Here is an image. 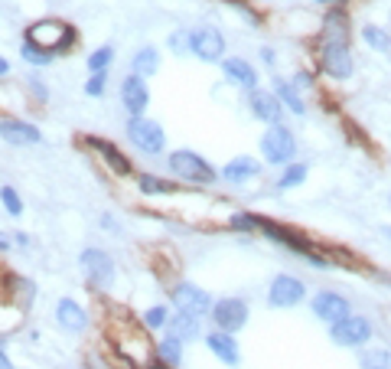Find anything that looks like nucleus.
Returning <instances> with one entry per match:
<instances>
[{
  "label": "nucleus",
  "instance_id": "obj_1",
  "mask_svg": "<svg viewBox=\"0 0 391 369\" xmlns=\"http://www.w3.org/2000/svg\"><path fill=\"white\" fill-rule=\"evenodd\" d=\"M26 43L46 49V53H62L75 43V30L69 24H62L56 16H46V20H36V24L26 30Z\"/></svg>",
  "mask_w": 391,
  "mask_h": 369
},
{
  "label": "nucleus",
  "instance_id": "obj_5",
  "mask_svg": "<svg viewBox=\"0 0 391 369\" xmlns=\"http://www.w3.org/2000/svg\"><path fill=\"white\" fill-rule=\"evenodd\" d=\"M144 330H147L144 323H127V327H124V333H115V340H118V353H121L127 363L140 366V369L147 366L144 360L150 356V340H147Z\"/></svg>",
  "mask_w": 391,
  "mask_h": 369
},
{
  "label": "nucleus",
  "instance_id": "obj_42",
  "mask_svg": "<svg viewBox=\"0 0 391 369\" xmlns=\"http://www.w3.org/2000/svg\"><path fill=\"white\" fill-rule=\"evenodd\" d=\"M10 238H14V236H4V232H0V252H7V248L14 246V242H10Z\"/></svg>",
  "mask_w": 391,
  "mask_h": 369
},
{
  "label": "nucleus",
  "instance_id": "obj_10",
  "mask_svg": "<svg viewBox=\"0 0 391 369\" xmlns=\"http://www.w3.org/2000/svg\"><path fill=\"white\" fill-rule=\"evenodd\" d=\"M189 53L202 62H222L225 56V36L212 26H199L189 33Z\"/></svg>",
  "mask_w": 391,
  "mask_h": 369
},
{
  "label": "nucleus",
  "instance_id": "obj_22",
  "mask_svg": "<svg viewBox=\"0 0 391 369\" xmlns=\"http://www.w3.org/2000/svg\"><path fill=\"white\" fill-rule=\"evenodd\" d=\"M258 173H261V163L254 161V157H235V161L222 170V177L231 180V183H245V180L258 177Z\"/></svg>",
  "mask_w": 391,
  "mask_h": 369
},
{
  "label": "nucleus",
  "instance_id": "obj_32",
  "mask_svg": "<svg viewBox=\"0 0 391 369\" xmlns=\"http://www.w3.org/2000/svg\"><path fill=\"white\" fill-rule=\"evenodd\" d=\"M20 56H24L30 66H49V62H53V53L33 46V43H24V46H20Z\"/></svg>",
  "mask_w": 391,
  "mask_h": 369
},
{
  "label": "nucleus",
  "instance_id": "obj_23",
  "mask_svg": "<svg viewBox=\"0 0 391 369\" xmlns=\"http://www.w3.org/2000/svg\"><path fill=\"white\" fill-rule=\"evenodd\" d=\"M199 317L196 314H183V310H177V317H170V333L173 337H179L186 343V340H196L199 337Z\"/></svg>",
  "mask_w": 391,
  "mask_h": 369
},
{
  "label": "nucleus",
  "instance_id": "obj_4",
  "mask_svg": "<svg viewBox=\"0 0 391 369\" xmlns=\"http://www.w3.org/2000/svg\"><path fill=\"white\" fill-rule=\"evenodd\" d=\"M127 141L137 147V151H144V154H160L163 144H167V134H163V128L157 121H150V118H130Z\"/></svg>",
  "mask_w": 391,
  "mask_h": 369
},
{
  "label": "nucleus",
  "instance_id": "obj_36",
  "mask_svg": "<svg viewBox=\"0 0 391 369\" xmlns=\"http://www.w3.org/2000/svg\"><path fill=\"white\" fill-rule=\"evenodd\" d=\"M170 49H173V53H179V56H186L189 53V33H173V36H170Z\"/></svg>",
  "mask_w": 391,
  "mask_h": 369
},
{
  "label": "nucleus",
  "instance_id": "obj_6",
  "mask_svg": "<svg viewBox=\"0 0 391 369\" xmlns=\"http://www.w3.org/2000/svg\"><path fill=\"white\" fill-rule=\"evenodd\" d=\"M320 66L326 76L333 79H349L355 72V59H353V49H349V43H326L323 39V46H320Z\"/></svg>",
  "mask_w": 391,
  "mask_h": 369
},
{
  "label": "nucleus",
  "instance_id": "obj_43",
  "mask_svg": "<svg viewBox=\"0 0 391 369\" xmlns=\"http://www.w3.org/2000/svg\"><path fill=\"white\" fill-rule=\"evenodd\" d=\"M144 369H173V366H167V363H163V360H154V363H147Z\"/></svg>",
  "mask_w": 391,
  "mask_h": 369
},
{
  "label": "nucleus",
  "instance_id": "obj_44",
  "mask_svg": "<svg viewBox=\"0 0 391 369\" xmlns=\"http://www.w3.org/2000/svg\"><path fill=\"white\" fill-rule=\"evenodd\" d=\"M316 4H326V7H343L345 0H316Z\"/></svg>",
  "mask_w": 391,
  "mask_h": 369
},
{
  "label": "nucleus",
  "instance_id": "obj_18",
  "mask_svg": "<svg viewBox=\"0 0 391 369\" xmlns=\"http://www.w3.org/2000/svg\"><path fill=\"white\" fill-rule=\"evenodd\" d=\"M56 320H59L62 330H69V333L88 330V314H85V308L75 304L72 298H62L59 304H56Z\"/></svg>",
  "mask_w": 391,
  "mask_h": 369
},
{
  "label": "nucleus",
  "instance_id": "obj_34",
  "mask_svg": "<svg viewBox=\"0 0 391 369\" xmlns=\"http://www.w3.org/2000/svg\"><path fill=\"white\" fill-rule=\"evenodd\" d=\"M229 226H231L235 232H258V223H254L251 213H231Z\"/></svg>",
  "mask_w": 391,
  "mask_h": 369
},
{
  "label": "nucleus",
  "instance_id": "obj_47",
  "mask_svg": "<svg viewBox=\"0 0 391 369\" xmlns=\"http://www.w3.org/2000/svg\"><path fill=\"white\" fill-rule=\"evenodd\" d=\"M388 203H391V196H388Z\"/></svg>",
  "mask_w": 391,
  "mask_h": 369
},
{
  "label": "nucleus",
  "instance_id": "obj_14",
  "mask_svg": "<svg viewBox=\"0 0 391 369\" xmlns=\"http://www.w3.org/2000/svg\"><path fill=\"white\" fill-rule=\"evenodd\" d=\"M121 101L124 108L130 111V118H144L147 105H150V89L140 76H127L121 82Z\"/></svg>",
  "mask_w": 391,
  "mask_h": 369
},
{
  "label": "nucleus",
  "instance_id": "obj_45",
  "mask_svg": "<svg viewBox=\"0 0 391 369\" xmlns=\"http://www.w3.org/2000/svg\"><path fill=\"white\" fill-rule=\"evenodd\" d=\"M7 72H10V62L4 59V56H0V76H7Z\"/></svg>",
  "mask_w": 391,
  "mask_h": 369
},
{
  "label": "nucleus",
  "instance_id": "obj_7",
  "mask_svg": "<svg viewBox=\"0 0 391 369\" xmlns=\"http://www.w3.org/2000/svg\"><path fill=\"white\" fill-rule=\"evenodd\" d=\"M330 337L336 346H349V350H353V346H365L368 340H372V320L359 317V314H349L339 323H333Z\"/></svg>",
  "mask_w": 391,
  "mask_h": 369
},
{
  "label": "nucleus",
  "instance_id": "obj_19",
  "mask_svg": "<svg viewBox=\"0 0 391 369\" xmlns=\"http://www.w3.org/2000/svg\"><path fill=\"white\" fill-rule=\"evenodd\" d=\"M222 72L229 76L231 85H238V89H248V92H254V85H258V72H254V66H248V62L238 59V56L222 59Z\"/></svg>",
  "mask_w": 391,
  "mask_h": 369
},
{
  "label": "nucleus",
  "instance_id": "obj_17",
  "mask_svg": "<svg viewBox=\"0 0 391 369\" xmlns=\"http://www.w3.org/2000/svg\"><path fill=\"white\" fill-rule=\"evenodd\" d=\"M85 147L88 151H95V154L101 157V163H105L111 173H118V177H127L130 173V161H127V154H121L111 141H101V138H85Z\"/></svg>",
  "mask_w": 391,
  "mask_h": 369
},
{
  "label": "nucleus",
  "instance_id": "obj_24",
  "mask_svg": "<svg viewBox=\"0 0 391 369\" xmlns=\"http://www.w3.org/2000/svg\"><path fill=\"white\" fill-rule=\"evenodd\" d=\"M130 69H134V76H140V79L154 76V72L160 69V56H157V49L154 46L137 49V56L130 59Z\"/></svg>",
  "mask_w": 391,
  "mask_h": 369
},
{
  "label": "nucleus",
  "instance_id": "obj_25",
  "mask_svg": "<svg viewBox=\"0 0 391 369\" xmlns=\"http://www.w3.org/2000/svg\"><path fill=\"white\" fill-rule=\"evenodd\" d=\"M157 360H163L167 366L177 369L179 363H183V340L173 337V333H167V337L157 343Z\"/></svg>",
  "mask_w": 391,
  "mask_h": 369
},
{
  "label": "nucleus",
  "instance_id": "obj_3",
  "mask_svg": "<svg viewBox=\"0 0 391 369\" xmlns=\"http://www.w3.org/2000/svg\"><path fill=\"white\" fill-rule=\"evenodd\" d=\"M167 163L177 177L189 180V183H196V186H209V183H215V177H219L212 163H209L206 157H199L196 151H173Z\"/></svg>",
  "mask_w": 391,
  "mask_h": 369
},
{
  "label": "nucleus",
  "instance_id": "obj_38",
  "mask_svg": "<svg viewBox=\"0 0 391 369\" xmlns=\"http://www.w3.org/2000/svg\"><path fill=\"white\" fill-rule=\"evenodd\" d=\"M0 369H14V363H10V356H7V343L0 340Z\"/></svg>",
  "mask_w": 391,
  "mask_h": 369
},
{
  "label": "nucleus",
  "instance_id": "obj_2",
  "mask_svg": "<svg viewBox=\"0 0 391 369\" xmlns=\"http://www.w3.org/2000/svg\"><path fill=\"white\" fill-rule=\"evenodd\" d=\"M261 154L264 161L274 163V167H287L293 163V154H297V138L287 124H268V131L261 134Z\"/></svg>",
  "mask_w": 391,
  "mask_h": 369
},
{
  "label": "nucleus",
  "instance_id": "obj_15",
  "mask_svg": "<svg viewBox=\"0 0 391 369\" xmlns=\"http://www.w3.org/2000/svg\"><path fill=\"white\" fill-rule=\"evenodd\" d=\"M248 108H251V115L264 124H281V115H284V105L277 98L274 92H264V89H254L248 95Z\"/></svg>",
  "mask_w": 391,
  "mask_h": 369
},
{
  "label": "nucleus",
  "instance_id": "obj_26",
  "mask_svg": "<svg viewBox=\"0 0 391 369\" xmlns=\"http://www.w3.org/2000/svg\"><path fill=\"white\" fill-rule=\"evenodd\" d=\"M307 173H310V167L307 163H287L284 167V173H281V180H277V190H293V186H300L303 180H307Z\"/></svg>",
  "mask_w": 391,
  "mask_h": 369
},
{
  "label": "nucleus",
  "instance_id": "obj_29",
  "mask_svg": "<svg viewBox=\"0 0 391 369\" xmlns=\"http://www.w3.org/2000/svg\"><path fill=\"white\" fill-rule=\"evenodd\" d=\"M137 186H140V193H160V196H167V193L177 190L173 183H167V180L154 177V173H140V177H137Z\"/></svg>",
  "mask_w": 391,
  "mask_h": 369
},
{
  "label": "nucleus",
  "instance_id": "obj_9",
  "mask_svg": "<svg viewBox=\"0 0 391 369\" xmlns=\"http://www.w3.org/2000/svg\"><path fill=\"white\" fill-rule=\"evenodd\" d=\"M212 320L222 333H238L248 323V300L241 298H222L212 304Z\"/></svg>",
  "mask_w": 391,
  "mask_h": 369
},
{
  "label": "nucleus",
  "instance_id": "obj_21",
  "mask_svg": "<svg viewBox=\"0 0 391 369\" xmlns=\"http://www.w3.org/2000/svg\"><path fill=\"white\" fill-rule=\"evenodd\" d=\"M271 92L281 98V105H284L287 111H293V115H307V105H303L300 89L293 82H287V79H274V89H271Z\"/></svg>",
  "mask_w": 391,
  "mask_h": 369
},
{
  "label": "nucleus",
  "instance_id": "obj_35",
  "mask_svg": "<svg viewBox=\"0 0 391 369\" xmlns=\"http://www.w3.org/2000/svg\"><path fill=\"white\" fill-rule=\"evenodd\" d=\"M105 82H108L105 72H92V76H88V82H85V95H95V98H98V95L105 92Z\"/></svg>",
  "mask_w": 391,
  "mask_h": 369
},
{
  "label": "nucleus",
  "instance_id": "obj_27",
  "mask_svg": "<svg viewBox=\"0 0 391 369\" xmlns=\"http://www.w3.org/2000/svg\"><path fill=\"white\" fill-rule=\"evenodd\" d=\"M362 39H365L372 49H378V53H391V36H388V30H382V26H375V24L362 26Z\"/></svg>",
  "mask_w": 391,
  "mask_h": 369
},
{
  "label": "nucleus",
  "instance_id": "obj_28",
  "mask_svg": "<svg viewBox=\"0 0 391 369\" xmlns=\"http://www.w3.org/2000/svg\"><path fill=\"white\" fill-rule=\"evenodd\" d=\"M362 369H388L391 366V353L385 350V346H372V350H365L362 353Z\"/></svg>",
  "mask_w": 391,
  "mask_h": 369
},
{
  "label": "nucleus",
  "instance_id": "obj_12",
  "mask_svg": "<svg viewBox=\"0 0 391 369\" xmlns=\"http://www.w3.org/2000/svg\"><path fill=\"white\" fill-rule=\"evenodd\" d=\"M170 300H173V308L177 310H183V314H196V317L209 314L212 304H215V300L196 285H177L173 291H170Z\"/></svg>",
  "mask_w": 391,
  "mask_h": 369
},
{
  "label": "nucleus",
  "instance_id": "obj_30",
  "mask_svg": "<svg viewBox=\"0 0 391 369\" xmlns=\"http://www.w3.org/2000/svg\"><path fill=\"white\" fill-rule=\"evenodd\" d=\"M0 203L10 216H24V200H20V193L14 186H0Z\"/></svg>",
  "mask_w": 391,
  "mask_h": 369
},
{
  "label": "nucleus",
  "instance_id": "obj_33",
  "mask_svg": "<svg viewBox=\"0 0 391 369\" xmlns=\"http://www.w3.org/2000/svg\"><path fill=\"white\" fill-rule=\"evenodd\" d=\"M140 323L147 330H157V327H167V308H150L140 314Z\"/></svg>",
  "mask_w": 391,
  "mask_h": 369
},
{
  "label": "nucleus",
  "instance_id": "obj_37",
  "mask_svg": "<svg viewBox=\"0 0 391 369\" xmlns=\"http://www.w3.org/2000/svg\"><path fill=\"white\" fill-rule=\"evenodd\" d=\"M26 82H30V92H33V95H36V98H39V101H46V98H49V92H46V85H43V79L30 76V79H26Z\"/></svg>",
  "mask_w": 391,
  "mask_h": 369
},
{
  "label": "nucleus",
  "instance_id": "obj_13",
  "mask_svg": "<svg viewBox=\"0 0 391 369\" xmlns=\"http://www.w3.org/2000/svg\"><path fill=\"white\" fill-rule=\"evenodd\" d=\"M310 308H313V317H320V320L330 323V327H333V323H339L343 317L353 314V304H349L343 294H336V291H320Z\"/></svg>",
  "mask_w": 391,
  "mask_h": 369
},
{
  "label": "nucleus",
  "instance_id": "obj_48",
  "mask_svg": "<svg viewBox=\"0 0 391 369\" xmlns=\"http://www.w3.org/2000/svg\"><path fill=\"white\" fill-rule=\"evenodd\" d=\"M388 369H391V366H388Z\"/></svg>",
  "mask_w": 391,
  "mask_h": 369
},
{
  "label": "nucleus",
  "instance_id": "obj_31",
  "mask_svg": "<svg viewBox=\"0 0 391 369\" xmlns=\"http://www.w3.org/2000/svg\"><path fill=\"white\" fill-rule=\"evenodd\" d=\"M111 59H115V49H111V46H98L92 56H88V72H105L108 66H111Z\"/></svg>",
  "mask_w": 391,
  "mask_h": 369
},
{
  "label": "nucleus",
  "instance_id": "obj_8",
  "mask_svg": "<svg viewBox=\"0 0 391 369\" xmlns=\"http://www.w3.org/2000/svg\"><path fill=\"white\" fill-rule=\"evenodd\" d=\"M78 262H82V271H85V278L92 281V288H98V291L111 288V281H115V262H111L108 252H101V248H85Z\"/></svg>",
  "mask_w": 391,
  "mask_h": 369
},
{
  "label": "nucleus",
  "instance_id": "obj_41",
  "mask_svg": "<svg viewBox=\"0 0 391 369\" xmlns=\"http://www.w3.org/2000/svg\"><path fill=\"white\" fill-rule=\"evenodd\" d=\"M14 242H16V246H20V248H26V246H30V236H26V232H16V236H14Z\"/></svg>",
  "mask_w": 391,
  "mask_h": 369
},
{
  "label": "nucleus",
  "instance_id": "obj_20",
  "mask_svg": "<svg viewBox=\"0 0 391 369\" xmlns=\"http://www.w3.org/2000/svg\"><path fill=\"white\" fill-rule=\"evenodd\" d=\"M206 346L225 363V366H238V363H241V350H238V343H235V337H231V333H222V330L209 333Z\"/></svg>",
  "mask_w": 391,
  "mask_h": 369
},
{
  "label": "nucleus",
  "instance_id": "obj_11",
  "mask_svg": "<svg viewBox=\"0 0 391 369\" xmlns=\"http://www.w3.org/2000/svg\"><path fill=\"white\" fill-rule=\"evenodd\" d=\"M307 298V285L293 275H277L268 288V304L271 308H297Z\"/></svg>",
  "mask_w": 391,
  "mask_h": 369
},
{
  "label": "nucleus",
  "instance_id": "obj_46",
  "mask_svg": "<svg viewBox=\"0 0 391 369\" xmlns=\"http://www.w3.org/2000/svg\"><path fill=\"white\" fill-rule=\"evenodd\" d=\"M378 232H382V236H385V238H388V242H391V226H378Z\"/></svg>",
  "mask_w": 391,
  "mask_h": 369
},
{
  "label": "nucleus",
  "instance_id": "obj_40",
  "mask_svg": "<svg viewBox=\"0 0 391 369\" xmlns=\"http://www.w3.org/2000/svg\"><path fill=\"white\" fill-rule=\"evenodd\" d=\"M274 59H277V56H274V49H271V46L261 49V62H264V66H274Z\"/></svg>",
  "mask_w": 391,
  "mask_h": 369
},
{
  "label": "nucleus",
  "instance_id": "obj_39",
  "mask_svg": "<svg viewBox=\"0 0 391 369\" xmlns=\"http://www.w3.org/2000/svg\"><path fill=\"white\" fill-rule=\"evenodd\" d=\"M293 85H297V89H307V85H313V79H310V72H297Z\"/></svg>",
  "mask_w": 391,
  "mask_h": 369
},
{
  "label": "nucleus",
  "instance_id": "obj_16",
  "mask_svg": "<svg viewBox=\"0 0 391 369\" xmlns=\"http://www.w3.org/2000/svg\"><path fill=\"white\" fill-rule=\"evenodd\" d=\"M0 138L14 147H26V144H39L43 134H39L36 124L20 121V118H0Z\"/></svg>",
  "mask_w": 391,
  "mask_h": 369
}]
</instances>
